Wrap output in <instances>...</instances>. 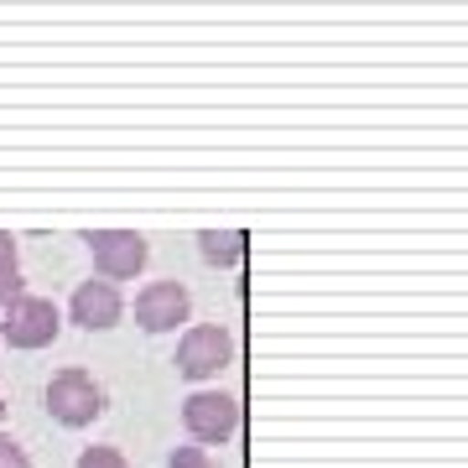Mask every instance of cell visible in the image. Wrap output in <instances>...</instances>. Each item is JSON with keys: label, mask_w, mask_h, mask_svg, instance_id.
<instances>
[{"label": "cell", "mask_w": 468, "mask_h": 468, "mask_svg": "<svg viewBox=\"0 0 468 468\" xmlns=\"http://www.w3.org/2000/svg\"><path fill=\"white\" fill-rule=\"evenodd\" d=\"M0 250H16V239H11L5 229H0Z\"/></svg>", "instance_id": "4fadbf2b"}, {"label": "cell", "mask_w": 468, "mask_h": 468, "mask_svg": "<svg viewBox=\"0 0 468 468\" xmlns=\"http://www.w3.org/2000/svg\"><path fill=\"white\" fill-rule=\"evenodd\" d=\"M120 313H125V297H120V286L110 282H79L73 302H68V318L89 328V334H104V328H115Z\"/></svg>", "instance_id": "52a82bcc"}, {"label": "cell", "mask_w": 468, "mask_h": 468, "mask_svg": "<svg viewBox=\"0 0 468 468\" xmlns=\"http://www.w3.org/2000/svg\"><path fill=\"white\" fill-rule=\"evenodd\" d=\"M5 323H0V334L11 349H48L58 328H63V313H58V302L52 297H32V292H21L16 302H5L0 307Z\"/></svg>", "instance_id": "7a4b0ae2"}, {"label": "cell", "mask_w": 468, "mask_h": 468, "mask_svg": "<svg viewBox=\"0 0 468 468\" xmlns=\"http://www.w3.org/2000/svg\"><path fill=\"white\" fill-rule=\"evenodd\" d=\"M0 468H32V458H27V448H21V442L0 437Z\"/></svg>", "instance_id": "7c38bea8"}, {"label": "cell", "mask_w": 468, "mask_h": 468, "mask_svg": "<svg viewBox=\"0 0 468 468\" xmlns=\"http://www.w3.org/2000/svg\"><path fill=\"white\" fill-rule=\"evenodd\" d=\"M48 411H52V421H63V427H89V421L104 411V385L79 365L58 369L48 380Z\"/></svg>", "instance_id": "6da1fadb"}, {"label": "cell", "mask_w": 468, "mask_h": 468, "mask_svg": "<svg viewBox=\"0 0 468 468\" xmlns=\"http://www.w3.org/2000/svg\"><path fill=\"white\" fill-rule=\"evenodd\" d=\"M79 468H131V463H125V452H120V448H104V442H100V448L79 452Z\"/></svg>", "instance_id": "30bf717a"}, {"label": "cell", "mask_w": 468, "mask_h": 468, "mask_svg": "<svg viewBox=\"0 0 468 468\" xmlns=\"http://www.w3.org/2000/svg\"><path fill=\"white\" fill-rule=\"evenodd\" d=\"M229 359H234V338L218 323H193L183 334V344H177V369H183L187 380H208Z\"/></svg>", "instance_id": "5b68a950"}, {"label": "cell", "mask_w": 468, "mask_h": 468, "mask_svg": "<svg viewBox=\"0 0 468 468\" xmlns=\"http://www.w3.org/2000/svg\"><path fill=\"white\" fill-rule=\"evenodd\" d=\"M21 297V266H16V250H0V307Z\"/></svg>", "instance_id": "9c48e42d"}, {"label": "cell", "mask_w": 468, "mask_h": 468, "mask_svg": "<svg viewBox=\"0 0 468 468\" xmlns=\"http://www.w3.org/2000/svg\"><path fill=\"white\" fill-rule=\"evenodd\" d=\"M183 427L198 448H218L239 432V396L229 390H193L183 401Z\"/></svg>", "instance_id": "3957f363"}, {"label": "cell", "mask_w": 468, "mask_h": 468, "mask_svg": "<svg viewBox=\"0 0 468 468\" xmlns=\"http://www.w3.org/2000/svg\"><path fill=\"white\" fill-rule=\"evenodd\" d=\"M89 239V255H94V266H100V282H131L135 271L151 261V239L135 229H94L84 234Z\"/></svg>", "instance_id": "277c9868"}, {"label": "cell", "mask_w": 468, "mask_h": 468, "mask_svg": "<svg viewBox=\"0 0 468 468\" xmlns=\"http://www.w3.org/2000/svg\"><path fill=\"white\" fill-rule=\"evenodd\" d=\"M198 250L208 266H239L245 261V229H203Z\"/></svg>", "instance_id": "ba28073f"}, {"label": "cell", "mask_w": 468, "mask_h": 468, "mask_svg": "<svg viewBox=\"0 0 468 468\" xmlns=\"http://www.w3.org/2000/svg\"><path fill=\"white\" fill-rule=\"evenodd\" d=\"M0 421H5V396H0Z\"/></svg>", "instance_id": "5bb4252c"}, {"label": "cell", "mask_w": 468, "mask_h": 468, "mask_svg": "<svg viewBox=\"0 0 468 468\" xmlns=\"http://www.w3.org/2000/svg\"><path fill=\"white\" fill-rule=\"evenodd\" d=\"M193 313V297H187L183 282H151L141 286V297H135V323L146 328V334H167L177 323H187Z\"/></svg>", "instance_id": "8992f818"}, {"label": "cell", "mask_w": 468, "mask_h": 468, "mask_svg": "<svg viewBox=\"0 0 468 468\" xmlns=\"http://www.w3.org/2000/svg\"><path fill=\"white\" fill-rule=\"evenodd\" d=\"M167 463H172V468H218L214 458H208V448H198V442H183V448H172Z\"/></svg>", "instance_id": "8fae6325"}]
</instances>
